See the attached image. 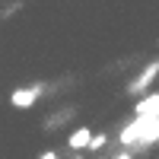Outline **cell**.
<instances>
[{"label": "cell", "mask_w": 159, "mask_h": 159, "mask_svg": "<svg viewBox=\"0 0 159 159\" xmlns=\"http://www.w3.org/2000/svg\"><path fill=\"white\" fill-rule=\"evenodd\" d=\"M89 140H92V130H89V127H80V130L70 134V147H73V150H86Z\"/></svg>", "instance_id": "4"}, {"label": "cell", "mask_w": 159, "mask_h": 159, "mask_svg": "<svg viewBox=\"0 0 159 159\" xmlns=\"http://www.w3.org/2000/svg\"><path fill=\"white\" fill-rule=\"evenodd\" d=\"M134 115H159V92H153V96H143L137 102Z\"/></svg>", "instance_id": "3"}, {"label": "cell", "mask_w": 159, "mask_h": 159, "mask_svg": "<svg viewBox=\"0 0 159 159\" xmlns=\"http://www.w3.org/2000/svg\"><path fill=\"white\" fill-rule=\"evenodd\" d=\"M156 76H159V61H153L150 67H143V73H140V76H137V80H134V83H130L127 89L140 96V92H147V89H150V83H153Z\"/></svg>", "instance_id": "2"}, {"label": "cell", "mask_w": 159, "mask_h": 159, "mask_svg": "<svg viewBox=\"0 0 159 159\" xmlns=\"http://www.w3.org/2000/svg\"><path fill=\"white\" fill-rule=\"evenodd\" d=\"M45 92V83H35V86H19L10 92V105L13 108H32L38 102V96Z\"/></svg>", "instance_id": "1"}, {"label": "cell", "mask_w": 159, "mask_h": 159, "mask_svg": "<svg viewBox=\"0 0 159 159\" xmlns=\"http://www.w3.org/2000/svg\"><path fill=\"white\" fill-rule=\"evenodd\" d=\"M105 143H108V137H105V134H92V140H89V147H86V150H102Z\"/></svg>", "instance_id": "5"}]
</instances>
